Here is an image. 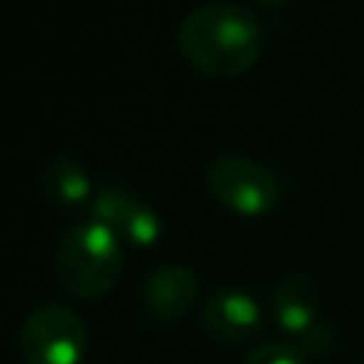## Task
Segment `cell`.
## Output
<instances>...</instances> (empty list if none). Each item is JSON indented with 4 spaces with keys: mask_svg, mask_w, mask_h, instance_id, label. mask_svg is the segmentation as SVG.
I'll use <instances>...</instances> for the list:
<instances>
[{
    "mask_svg": "<svg viewBox=\"0 0 364 364\" xmlns=\"http://www.w3.org/2000/svg\"><path fill=\"white\" fill-rule=\"evenodd\" d=\"M176 46L196 71L230 80L256 65L262 54V26L253 11L236 3H208L182 17Z\"/></svg>",
    "mask_w": 364,
    "mask_h": 364,
    "instance_id": "cell-1",
    "label": "cell"
},
{
    "mask_svg": "<svg viewBox=\"0 0 364 364\" xmlns=\"http://www.w3.org/2000/svg\"><path fill=\"white\" fill-rule=\"evenodd\" d=\"M43 188L46 193L57 202V205H65V208H77L91 196V176L85 173V168L71 159V156H60L54 159L46 173H43Z\"/></svg>",
    "mask_w": 364,
    "mask_h": 364,
    "instance_id": "cell-9",
    "label": "cell"
},
{
    "mask_svg": "<svg viewBox=\"0 0 364 364\" xmlns=\"http://www.w3.org/2000/svg\"><path fill=\"white\" fill-rule=\"evenodd\" d=\"M256 6H262V9H279V6H284V3H290V0H253Z\"/></svg>",
    "mask_w": 364,
    "mask_h": 364,
    "instance_id": "cell-11",
    "label": "cell"
},
{
    "mask_svg": "<svg viewBox=\"0 0 364 364\" xmlns=\"http://www.w3.org/2000/svg\"><path fill=\"white\" fill-rule=\"evenodd\" d=\"M242 364H307L304 353L296 344H284V341H264L259 347H253Z\"/></svg>",
    "mask_w": 364,
    "mask_h": 364,
    "instance_id": "cell-10",
    "label": "cell"
},
{
    "mask_svg": "<svg viewBox=\"0 0 364 364\" xmlns=\"http://www.w3.org/2000/svg\"><path fill=\"white\" fill-rule=\"evenodd\" d=\"M54 270L60 284L77 299L105 296L122 273V247L119 239L100 222L88 219L65 230L57 245Z\"/></svg>",
    "mask_w": 364,
    "mask_h": 364,
    "instance_id": "cell-2",
    "label": "cell"
},
{
    "mask_svg": "<svg viewBox=\"0 0 364 364\" xmlns=\"http://www.w3.org/2000/svg\"><path fill=\"white\" fill-rule=\"evenodd\" d=\"M91 219L105 225L119 242H134V245H154L159 239V216L154 208H148L142 199L122 188H102L91 199Z\"/></svg>",
    "mask_w": 364,
    "mask_h": 364,
    "instance_id": "cell-6",
    "label": "cell"
},
{
    "mask_svg": "<svg viewBox=\"0 0 364 364\" xmlns=\"http://www.w3.org/2000/svg\"><path fill=\"white\" fill-rule=\"evenodd\" d=\"M199 282L185 264H162L142 284V304L151 316L162 321L182 318L196 307Z\"/></svg>",
    "mask_w": 364,
    "mask_h": 364,
    "instance_id": "cell-8",
    "label": "cell"
},
{
    "mask_svg": "<svg viewBox=\"0 0 364 364\" xmlns=\"http://www.w3.org/2000/svg\"><path fill=\"white\" fill-rule=\"evenodd\" d=\"M88 347L85 321L63 304H40L20 330L26 364H80Z\"/></svg>",
    "mask_w": 364,
    "mask_h": 364,
    "instance_id": "cell-4",
    "label": "cell"
},
{
    "mask_svg": "<svg viewBox=\"0 0 364 364\" xmlns=\"http://www.w3.org/2000/svg\"><path fill=\"white\" fill-rule=\"evenodd\" d=\"M205 185L222 208L245 219L270 213L279 205L282 193L276 176L264 165L236 154L216 156L205 168Z\"/></svg>",
    "mask_w": 364,
    "mask_h": 364,
    "instance_id": "cell-3",
    "label": "cell"
},
{
    "mask_svg": "<svg viewBox=\"0 0 364 364\" xmlns=\"http://www.w3.org/2000/svg\"><path fill=\"white\" fill-rule=\"evenodd\" d=\"M276 324L296 338V347L304 355H324L333 347V327L321 318L318 290L313 279L293 273L284 276L270 296Z\"/></svg>",
    "mask_w": 364,
    "mask_h": 364,
    "instance_id": "cell-5",
    "label": "cell"
},
{
    "mask_svg": "<svg viewBox=\"0 0 364 364\" xmlns=\"http://www.w3.org/2000/svg\"><path fill=\"white\" fill-rule=\"evenodd\" d=\"M199 321L208 336L228 341V344H242L259 336L264 316H262L259 301L250 293L236 290V287H222L205 299L199 310Z\"/></svg>",
    "mask_w": 364,
    "mask_h": 364,
    "instance_id": "cell-7",
    "label": "cell"
}]
</instances>
